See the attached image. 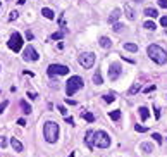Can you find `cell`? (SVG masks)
<instances>
[{
    "label": "cell",
    "mask_w": 167,
    "mask_h": 157,
    "mask_svg": "<svg viewBox=\"0 0 167 157\" xmlns=\"http://www.w3.org/2000/svg\"><path fill=\"white\" fill-rule=\"evenodd\" d=\"M147 54H148V57H150L153 62H157V64H166L167 62V52L162 48V47H159V45H148Z\"/></svg>",
    "instance_id": "cell-1"
},
{
    "label": "cell",
    "mask_w": 167,
    "mask_h": 157,
    "mask_svg": "<svg viewBox=\"0 0 167 157\" xmlns=\"http://www.w3.org/2000/svg\"><path fill=\"white\" fill-rule=\"evenodd\" d=\"M43 135L48 143H55L59 138V124L55 121H47L43 126Z\"/></svg>",
    "instance_id": "cell-2"
},
{
    "label": "cell",
    "mask_w": 167,
    "mask_h": 157,
    "mask_svg": "<svg viewBox=\"0 0 167 157\" xmlns=\"http://www.w3.org/2000/svg\"><path fill=\"white\" fill-rule=\"evenodd\" d=\"M91 142H93V147H98V149H109L110 147V143H112V140H110V137L105 133V131H93L91 133Z\"/></svg>",
    "instance_id": "cell-3"
},
{
    "label": "cell",
    "mask_w": 167,
    "mask_h": 157,
    "mask_svg": "<svg viewBox=\"0 0 167 157\" xmlns=\"http://www.w3.org/2000/svg\"><path fill=\"white\" fill-rule=\"evenodd\" d=\"M83 85H85V81H83L81 76H71L67 80V83H66V93H67V97H72L74 93H78L83 88Z\"/></svg>",
    "instance_id": "cell-4"
},
{
    "label": "cell",
    "mask_w": 167,
    "mask_h": 157,
    "mask_svg": "<svg viewBox=\"0 0 167 157\" xmlns=\"http://www.w3.org/2000/svg\"><path fill=\"white\" fill-rule=\"evenodd\" d=\"M7 45H9V48L10 50H14V52H19L21 48H22V36H21V33H12L10 35V38H9V41H7Z\"/></svg>",
    "instance_id": "cell-5"
},
{
    "label": "cell",
    "mask_w": 167,
    "mask_h": 157,
    "mask_svg": "<svg viewBox=\"0 0 167 157\" xmlns=\"http://www.w3.org/2000/svg\"><path fill=\"white\" fill-rule=\"evenodd\" d=\"M47 73H48V76H55V74L64 76V74H69V67L64 66V64H50Z\"/></svg>",
    "instance_id": "cell-6"
},
{
    "label": "cell",
    "mask_w": 167,
    "mask_h": 157,
    "mask_svg": "<svg viewBox=\"0 0 167 157\" xmlns=\"http://www.w3.org/2000/svg\"><path fill=\"white\" fill-rule=\"evenodd\" d=\"M79 64L85 67V69H90L93 64H95V54H91V52H85V54H81L79 55Z\"/></svg>",
    "instance_id": "cell-7"
},
{
    "label": "cell",
    "mask_w": 167,
    "mask_h": 157,
    "mask_svg": "<svg viewBox=\"0 0 167 157\" xmlns=\"http://www.w3.org/2000/svg\"><path fill=\"white\" fill-rule=\"evenodd\" d=\"M22 57H24V60H29V62H33V60H38V52H36V48L33 47V45H28L26 48H24V54H22Z\"/></svg>",
    "instance_id": "cell-8"
},
{
    "label": "cell",
    "mask_w": 167,
    "mask_h": 157,
    "mask_svg": "<svg viewBox=\"0 0 167 157\" xmlns=\"http://www.w3.org/2000/svg\"><path fill=\"white\" fill-rule=\"evenodd\" d=\"M121 73H122V67H121L119 62H112V64L109 66V78H110L112 81H116V80L121 76Z\"/></svg>",
    "instance_id": "cell-9"
},
{
    "label": "cell",
    "mask_w": 167,
    "mask_h": 157,
    "mask_svg": "<svg viewBox=\"0 0 167 157\" xmlns=\"http://www.w3.org/2000/svg\"><path fill=\"white\" fill-rule=\"evenodd\" d=\"M121 12H122L121 9H114V10H112V14L109 16V22H110V24L117 22V21H119V17H121Z\"/></svg>",
    "instance_id": "cell-10"
},
{
    "label": "cell",
    "mask_w": 167,
    "mask_h": 157,
    "mask_svg": "<svg viewBox=\"0 0 167 157\" xmlns=\"http://www.w3.org/2000/svg\"><path fill=\"white\" fill-rule=\"evenodd\" d=\"M10 145H12V149L16 150V152H22L24 150V147H22V143L17 140V138H10Z\"/></svg>",
    "instance_id": "cell-11"
},
{
    "label": "cell",
    "mask_w": 167,
    "mask_h": 157,
    "mask_svg": "<svg viewBox=\"0 0 167 157\" xmlns=\"http://www.w3.org/2000/svg\"><path fill=\"white\" fill-rule=\"evenodd\" d=\"M124 14H126V17L129 19V21H133L136 16H135V10L131 9V5H124Z\"/></svg>",
    "instance_id": "cell-12"
},
{
    "label": "cell",
    "mask_w": 167,
    "mask_h": 157,
    "mask_svg": "<svg viewBox=\"0 0 167 157\" xmlns=\"http://www.w3.org/2000/svg\"><path fill=\"white\" fill-rule=\"evenodd\" d=\"M41 16H43V17H47V19H55V14H53V10H52V9H48V7L41 9Z\"/></svg>",
    "instance_id": "cell-13"
},
{
    "label": "cell",
    "mask_w": 167,
    "mask_h": 157,
    "mask_svg": "<svg viewBox=\"0 0 167 157\" xmlns=\"http://www.w3.org/2000/svg\"><path fill=\"white\" fill-rule=\"evenodd\" d=\"M140 149H141L145 154H150V152H153V145H152L150 142H143V143L140 145Z\"/></svg>",
    "instance_id": "cell-14"
},
{
    "label": "cell",
    "mask_w": 167,
    "mask_h": 157,
    "mask_svg": "<svg viewBox=\"0 0 167 157\" xmlns=\"http://www.w3.org/2000/svg\"><path fill=\"white\" fill-rule=\"evenodd\" d=\"M19 105H21V109H22V112H24V114H31V111H33V109H31V105H29L26 100H21V102H19Z\"/></svg>",
    "instance_id": "cell-15"
},
{
    "label": "cell",
    "mask_w": 167,
    "mask_h": 157,
    "mask_svg": "<svg viewBox=\"0 0 167 157\" xmlns=\"http://www.w3.org/2000/svg\"><path fill=\"white\" fill-rule=\"evenodd\" d=\"M138 112H140L141 121H147V119H148V116H150V112H148V109H147V107H140V109H138Z\"/></svg>",
    "instance_id": "cell-16"
},
{
    "label": "cell",
    "mask_w": 167,
    "mask_h": 157,
    "mask_svg": "<svg viewBox=\"0 0 167 157\" xmlns=\"http://www.w3.org/2000/svg\"><path fill=\"white\" fill-rule=\"evenodd\" d=\"M145 16H148V17H157V16H159V10L153 9V7H148V9H145Z\"/></svg>",
    "instance_id": "cell-17"
},
{
    "label": "cell",
    "mask_w": 167,
    "mask_h": 157,
    "mask_svg": "<svg viewBox=\"0 0 167 157\" xmlns=\"http://www.w3.org/2000/svg\"><path fill=\"white\" fill-rule=\"evenodd\" d=\"M110 45H112L110 38H107V36H102V38H100V47H103V48H109Z\"/></svg>",
    "instance_id": "cell-18"
},
{
    "label": "cell",
    "mask_w": 167,
    "mask_h": 157,
    "mask_svg": "<svg viewBox=\"0 0 167 157\" xmlns=\"http://www.w3.org/2000/svg\"><path fill=\"white\" fill-rule=\"evenodd\" d=\"M124 50H128V52H138V45L136 43H124Z\"/></svg>",
    "instance_id": "cell-19"
},
{
    "label": "cell",
    "mask_w": 167,
    "mask_h": 157,
    "mask_svg": "<svg viewBox=\"0 0 167 157\" xmlns=\"http://www.w3.org/2000/svg\"><path fill=\"white\" fill-rule=\"evenodd\" d=\"M81 118H83L86 123H93V121H95V116H93L91 112H83V114H81Z\"/></svg>",
    "instance_id": "cell-20"
},
{
    "label": "cell",
    "mask_w": 167,
    "mask_h": 157,
    "mask_svg": "<svg viewBox=\"0 0 167 157\" xmlns=\"http://www.w3.org/2000/svg\"><path fill=\"white\" fill-rule=\"evenodd\" d=\"M109 118H110L112 121H119V119H121V111H112V112H109Z\"/></svg>",
    "instance_id": "cell-21"
},
{
    "label": "cell",
    "mask_w": 167,
    "mask_h": 157,
    "mask_svg": "<svg viewBox=\"0 0 167 157\" xmlns=\"http://www.w3.org/2000/svg\"><path fill=\"white\" fill-rule=\"evenodd\" d=\"M93 81H95V85H102V83H103V80H102V74H100V71H97V73L93 74Z\"/></svg>",
    "instance_id": "cell-22"
},
{
    "label": "cell",
    "mask_w": 167,
    "mask_h": 157,
    "mask_svg": "<svg viewBox=\"0 0 167 157\" xmlns=\"http://www.w3.org/2000/svg\"><path fill=\"white\" fill-rule=\"evenodd\" d=\"M91 133H93V131H88V133H86V138H85V142H86V145H88L90 149H93V142H91Z\"/></svg>",
    "instance_id": "cell-23"
},
{
    "label": "cell",
    "mask_w": 167,
    "mask_h": 157,
    "mask_svg": "<svg viewBox=\"0 0 167 157\" xmlns=\"http://www.w3.org/2000/svg\"><path fill=\"white\" fill-rule=\"evenodd\" d=\"M64 35H66V29H62V31H57V33H53V35H52V40H60Z\"/></svg>",
    "instance_id": "cell-24"
},
{
    "label": "cell",
    "mask_w": 167,
    "mask_h": 157,
    "mask_svg": "<svg viewBox=\"0 0 167 157\" xmlns=\"http://www.w3.org/2000/svg\"><path fill=\"white\" fill-rule=\"evenodd\" d=\"M103 100L105 102H114L116 100V93H105L103 95Z\"/></svg>",
    "instance_id": "cell-25"
},
{
    "label": "cell",
    "mask_w": 167,
    "mask_h": 157,
    "mask_svg": "<svg viewBox=\"0 0 167 157\" xmlns=\"http://www.w3.org/2000/svg\"><path fill=\"white\" fill-rule=\"evenodd\" d=\"M143 26H145L147 29H152V31H153V29H157V26H155V22H153V21H147Z\"/></svg>",
    "instance_id": "cell-26"
},
{
    "label": "cell",
    "mask_w": 167,
    "mask_h": 157,
    "mask_svg": "<svg viewBox=\"0 0 167 157\" xmlns=\"http://www.w3.org/2000/svg\"><path fill=\"white\" fill-rule=\"evenodd\" d=\"M136 92H140V85H138V83H135V85L129 88V95H135Z\"/></svg>",
    "instance_id": "cell-27"
},
{
    "label": "cell",
    "mask_w": 167,
    "mask_h": 157,
    "mask_svg": "<svg viewBox=\"0 0 167 157\" xmlns=\"http://www.w3.org/2000/svg\"><path fill=\"white\" fill-rule=\"evenodd\" d=\"M135 130H136L138 133H145V131H148V128H145V126H141V124H136Z\"/></svg>",
    "instance_id": "cell-28"
},
{
    "label": "cell",
    "mask_w": 167,
    "mask_h": 157,
    "mask_svg": "<svg viewBox=\"0 0 167 157\" xmlns=\"http://www.w3.org/2000/svg\"><path fill=\"white\" fill-rule=\"evenodd\" d=\"M152 138H153V140H155V142H157V143H159V145H160V143H162V137H160V135H159V133H152Z\"/></svg>",
    "instance_id": "cell-29"
},
{
    "label": "cell",
    "mask_w": 167,
    "mask_h": 157,
    "mask_svg": "<svg viewBox=\"0 0 167 157\" xmlns=\"http://www.w3.org/2000/svg\"><path fill=\"white\" fill-rule=\"evenodd\" d=\"M122 28H124V26H122L121 22H114V31H116V33H119Z\"/></svg>",
    "instance_id": "cell-30"
},
{
    "label": "cell",
    "mask_w": 167,
    "mask_h": 157,
    "mask_svg": "<svg viewBox=\"0 0 167 157\" xmlns=\"http://www.w3.org/2000/svg\"><path fill=\"white\" fill-rule=\"evenodd\" d=\"M57 109H59V112H60L64 118L67 116V111H66V107H64V105H57Z\"/></svg>",
    "instance_id": "cell-31"
},
{
    "label": "cell",
    "mask_w": 167,
    "mask_h": 157,
    "mask_svg": "<svg viewBox=\"0 0 167 157\" xmlns=\"http://www.w3.org/2000/svg\"><path fill=\"white\" fill-rule=\"evenodd\" d=\"M7 105H9V102H7V100H3V102L0 104V114H2V112H3V111L7 109Z\"/></svg>",
    "instance_id": "cell-32"
},
{
    "label": "cell",
    "mask_w": 167,
    "mask_h": 157,
    "mask_svg": "<svg viewBox=\"0 0 167 157\" xmlns=\"http://www.w3.org/2000/svg\"><path fill=\"white\" fill-rule=\"evenodd\" d=\"M153 90H155V85H150V86L143 88V92H145V93H150V92H153Z\"/></svg>",
    "instance_id": "cell-33"
},
{
    "label": "cell",
    "mask_w": 167,
    "mask_h": 157,
    "mask_svg": "<svg viewBox=\"0 0 167 157\" xmlns=\"http://www.w3.org/2000/svg\"><path fill=\"white\" fill-rule=\"evenodd\" d=\"M28 97H29L31 100H36V99H38V93H34V92H28Z\"/></svg>",
    "instance_id": "cell-34"
},
{
    "label": "cell",
    "mask_w": 167,
    "mask_h": 157,
    "mask_svg": "<svg viewBox=\"0 0 167 157\" xmlns=\"http://www.w3.org/2000/svg\"><path fill=\"white\" fill-rule=\"evenodd\" d=\"M14 19H17V12H16V10H12L10 16H9V21H14Z\"/></svg>",
    "instance_id": "cell-35"
},
{
    "label": "cell",
    "mask_w": 167,
    "mask_h": 157,
    "mask_svg": "<svg viewBox=\"0 0 167 157\" xmlns=\"http://www.w3.org/2000/svg\"><path fill=\"white\" fill-rule=\"evenodd\" d=\"M0 147L3 149V147H7V140L3 138V137H0Z\"/></svg>",
    "instance_id": "cell-36"
},
{
    "label": "cell",
    "mask_w": 167,
    "mask_h": 157,
    "mask_svg": "<svg viewBox=\"0 0 167 157\" xmlns=\"http://www.w3.org/2000/svg\"><path fill=\"white\" fill-rule=\"evenodd\" d=\"M159 5L164 7V9H167V0H159Z\"/></svg>",
    "instance_id": "cell-37"
},
{
    "label": "cell",
    "mask_w": 167,
    "mask_h": 157,
    "mask_svg": "<svg viewBox=\"0 0 167 157\" xmlns=\"http://www.w3.org/2000/svg\"><path fill=\"white\" fill-rule=\"evenodd\" d=\"M66 123H67V124H74V119L69 118V116H66Z\"/></svg>",
    "instance_id": "cell-38"
},
{
    "label": "cell",
    "mask_w": 167,
    "mask_h": 157,
    "mask_svg": "<svg viewBox=\"0 0 167 157\" xmlns=\"http://www.w3.org/2000/svg\"><path fill=\"white\" fill-rule=\"evenodd\" d=\"M160 24H162L164 28H166V26H167V16H164V17L160 19Z\"/></svg>",
    "instance_id": "cell-39"
},
{
    "label": "cell",
    "mask_w": 167,
    "mask_h": 157,
    "mask_svg": "<svg viewBox=\"0 0 167 157\" xmlns=\"http://www.w3.org/2000/svg\"><path fill=\"white\" fill-rule=\"evenodd\" d=\"M153 111H155V118H157V119H159V118H160V109H159V107H155V109H153Z\"/></svg>",
    "instance_id": "cell-40"
},
{
    "label": "cell",
    "mask_w": 167,
    "mask_h": 157,
    "mask_svg": "<svg viewBox=\"0 0 167 157\" xmlns=\"http://www.w3.org/2000/svg\"><path fill=\"white\" fill-rule=\"evenodd\" d=\"M17 124H19V126H24V124H26V121L21 118V119H17Z\"/></svg>",
    "instance_id": "cell-41"
},
{
    "label": "cell",
    "mask_w": 167,
    "mask_h": 157,
    "mask_svg": "<svg viewBox=\"0 0 167 157\" xmlns=\"http://www.w3.org/2000/svg\"><path fill=\"white\" fill-rule=\"evenodd\" d=\"M26 38H28V40H33V35H31L29 31H26Z\"/></svg>",
    "instance_id": "cell-42"
},
{
    "label": "cell",
    "mask_w": 167,
    "mask_h": 157,
    "mask_svg": "<svg viewBox=\"0 0 167 157\" xmlns=\"http://www.w3.org/2000/svg\"><path fill=\"white\" fill-rule=\"evenodd\" d=\"M135 2H143V0H135Z\"/></svg>",
    "instance_id": "cell-43"
},
{
    "label": "cell",
    "mask_w": 167,
    "mask_h": 157,
    "mask_svg": "<svg viewBox=\"0 0 167 157\" xmlns=\"http://www.w3.org/2000/svg\"><path fill=\"white\" fill-rule=\"evenodd\" d=\"M0 9H2V5H0Z\"/></svg>",
    "instance_id": "cell-44"
},
{
    "label": "cell",
    "mask_w": 167,
    "mask_h": 157,
    "mask_svg": "<svg viewBox=\"0 0 167 157\" xmlns=\"http://www.w3.org/2000/svg\"><path fill=\"white\" fill-rule=\"evenodd\" d=\"M166 140H167V137H166Z\"/></svg>",
    "instance_id": "cell-45"
},
{
    "label": "cell",
    "mask_w": 167,
    "mask_h": 157,
    "mask_svg": "<svg viewBox=\"0 0 167 157\" xmlns=\"http://www.w3.org/2000/svg\"><path fill=\"white\" fill-rule=\"evenodd\" d=\"M0 69H2V67H0Z\"/></svg>",
    "instance_id": "cell-46"
}]
</instances>
